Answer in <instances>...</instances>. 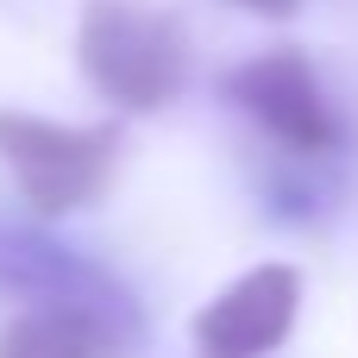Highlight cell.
<instances>
[{"instance_id": "6", "label": "cell", "mask_w": 358, "mask_h": 358, "mask_svg": "<svg viewBox=\"0 0 358 358\" xmlns=\"http://www.w3.org/2000/svg\"><path fill=\"white\" fill-rule=\"evenodd\" d=\"M138 340V321L101 315V308H13L0 321V358H126Z\"/></svg>"}, {"instance_id": "3", "label": "cell", "mask_w": 358, "mask_h": 358, "mask_svg": "<svg viewBox=\"0 0 358 358\" xmlns=\"http://www.w3.org/2000/svg\"><path fill=\"white\" fill-rule=\"evenodd\" d=\"M220 94L289 157H334L346 145V120L321 82V69L302 50H258L239 69H227Z\"/></svg>"}, {"instance_id": "2", "label": "cell", "mask_w": 358, "mask_h": 358, "mask_svg": "<svg viewBox=\"0 0 358 358\" xmlns=\"http://www.w3.org/2000/svg\"><path fill=\"white\" fill-rule=\"evenodd\" d=\"M113 164H120L113 126H69V120L0 107V170L13 176L19 201L38 220L94 208L113 182Z\"/></svg>"}, {"instance_id": "4", "label": "cell", "mask_w": 358, "mask_h": 358, "mask_svg": "<svg viewBox=\"0 0 358 358\" xmlns=\"http://www.w3.org/2000/svg\"><path fill=\"white\" fill-rule=\"evenodd\" d=\"M296 321H302V271L271 258L220 283L195 308L189 340H195V358H271L296 334Z\"/></svg>"}, {"instance_id": "7", "label": "cell", "mask_w": 358, "mask_h": 358, "mask_svg": "<svg viewBox=\"0 0 358 358\" xmlns=\"http://www.w3.org/2000/svg\"><path fill=\"white\" fill-rule=\"evenodd\" d=\"M233 6H239V13H258V19H289L302 0H233Z\"/></svg>"}, {"instance_id": "1", "label": "cell", "mask_w": 358, "mask_h": 358, "mask_svg": "<svg viewBox=\"0 0 358 358\" xmlns=\"http://www.w3.org/2000/svg\"><path fill=\"white\" fill-rule=\"evenodd\" d=\"M76 69L120 113H164L189 88V31L145 0H88L76 19Z\"/></svg>"}, {"instance_id": "5", "label": "cell", "mask_w": 358, "mask_h": 358, "mask_svg": "<svg viewBox=\"0 0 358 358\" xmlns=\"http://www.w3.org/2000/svg\"><path fill=\"white\" fill-rule=\"evenodd\" d=\"M0 296H13L19 308L69 302V308H101V315L138 321V296L113 271L88 264L63 239L38 233V227H19V220H0Z\"/></svg>"}]
</instances>
